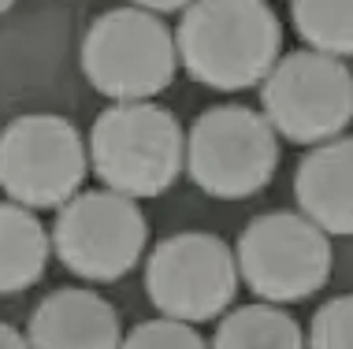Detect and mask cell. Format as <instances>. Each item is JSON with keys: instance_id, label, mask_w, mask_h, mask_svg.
<instances>
[{"instance_id": "obj_1", "label": "cell", "mask_w": 353, "mask_h": 349, "mask_svg": "<svg viewBox=\"0 0 353 349\" xmlns=\"http://www.w3.org/2000/svg\"><path fill=\"white\" fill-rule=\"evenodd\" d=\"M283 52V23L268 0H190L175 56L194 82L219 93L261 86Z\"/></svg>"}, {"instance_id": "obj_2", "label": "cell", "mask_w": 353, "mask_h": 349, "mask_svg": "<svg viewBox=\"0 0 353 349\" xmlns=\"http://www.w3.org/2000/svg\"><path fill=\"white\" fill-rule=\"evenodd\" d=\"M93 175L127 197H160L186 164L183 123L157 101H116L104 108L85 141Z\"/></svg>"}, {"instance_id": "obj_3", "label": "cell", "mask_w": 353, "mask_h": 349, "mask_svg": "<svg viewBox=\"0 0 353 349\" xmlns=\"http://www.w3.org/2000/svg\"><path fill=\"white\" fill-rule=\"evenodd\" d=\"M179 71L175 34L157 12L112 8L82 37V74L112 101H152Z\"/></svg>"}, {"instance_id": "obj_4", "label": "cell", "mask_w": 353, "mask_h": 349, "mask_svg": "<svg viewBox=\"0 0 353 349\" xmlns=\"http://www.w3.org/2000/svg\"><path fill=\"white\" fill-rule=\"evenodd\" d=\"M186 175L208 197L242 201L261 193L279 171V138L264 112L216 105L194 119L186 134Z\"/></svg>"}, {"instance_id": "obj_5", "label": "cell", "mask_w": 353, "mask_h": 349, "mask_svg": "<svg viewBox=\"0 0 353 349\" xmlns=\"http://www.w3.org/2000/svg\"><path fill=\"white\" fill-rule=\"evenodd\" d=\"M238 279L261 301L294 305L320 294L335 268L331 234L301 212H264L245 223L234 245Z\"/></svg>"}, {"instance_id": "obj_6", "label": "cell", "mask_w": 353, "mask_h": 349, "mask_svg": "<svg viewBox=\"0 0 353 349\" xmlns=\"http://www.w3.org/2000/svg\"><path fill=\"white\" fill-rule=\"evenodd\" d=\"M149 223L138 201L116 190H79L60 204L49 234L56 260L85 282H116L141 260Z\"/></svg>"}, {"instance_id": "obj_7", "label": "cell", "mask_w": 353, "mask_h": 349, "mask_svg": "<svg viewBox=\"0 0 353 349\" xmlns=\"http://www.w3.org/2000/svg\"><path fill=\"white\" fill-rule=\"evenodd\" d=\"M261 108L275 134L294 145L339 138L353 119V74L342 56L316 49L290 52L261 78Z\"/></svg>"}, {"instance_id": "obj_8", "label": "cell", "mask_w": 353, "mask_h": 349, "mask_svg": "<svg viewBox=\"0 0 353 349\" xmlns=\"http://www.w3.org/2000/svg\"><path fill=\"white\" fill-rule=\"evenodd\" d=\"M90 156L71 119L34 112L0 130V186L26 209H60L82 190Z\"/></svg>"}, {"instance_id": "obj_9", "label": "cell", "mask_w": 353, "mask_h": 349, "mask_svg": "<svg viewBox=\"0 0 353 349\" xmlns=\"http://www.w3.org/2000/svg\"><path fill=\"white\" fill-rule=\"evenodd\" d=\"M234 249L219 234L183 231L152 245L145 260V294L164 316L208 324L223 316L238 294Z\"/></svg>"}, {"instance_id": "obj_10", "label": "cell", "mask_w": 353, "mask_h": 349, "mask_svg": "<svg viewBox=\"0 0 353 349\" xmlns=\"http://www.w3.org/2000/svg\"><path fill=\"white\" fill-rule=\"evenodd\" d=\"M26 346L37 349H116L123 346V327L116 308L93 290L63 286L52 290L49 297L30 313L26 324Z\"/></svg>"}, {"instance_id": "obj_11", "label": "cell", "mask_w": 353, "mask_h": 349, "mask_svg": "<svg viewBox=\"0 0 353 349\" xmlns=\"http://www.w3.org/2000/svg\"><path fill=\"white\" fill-rule=\"evenodd\" d=\"M294 197L305 220L323 234L346 238L353 231V141L346 134L316 141L294 171Z\"/></svg>"}, {"instance_id": "obj_12", "label": "cell", "mask_w": 353, "mask_h": 349, "mask_svg": "<svg viewBox=\"0 0 353 349\" xmlns=\"http://www.w3.org/2000/svg\"><path fill=\"white\" fill-rule=\"evenodd\" d=\"M49 264V231L34 209L0 201V297L41 282Z\"/></svg>"}, {"instance_id": "obj_13", "label": "cell", "mask_w": 353, "mask_h": 349, "mask_svg": "<svg viewBox=\"0 0 353 349\" xmlns=\"http://www.w3.org/2000/svg\"><path fill=\"white\" fill-rule=\"evenodd\" d=\"M216 349H298L305 346L301 324L294 319L286 308H279L275 301H256V305L231 308L219 319Z\"/></svg>"}, {"instance_id": "obj_14", "label": "cell", "mask_w": 353, "mask_h": 349, "mask_svg": "<svg viewBox=\"0 0 353 349\" xmlns=\"http://www.w3.org/2000/svg\"><path fill=\"white\" fill-rule=\"evenodd\" d=\"M290 19L301 41L316 52H353V0H290Z\"/></svg>"}, {"instance_id": "obj_15", "label": "cell", "mask_w": 353, "mask_h": 349, "mask_svg": "<svg viewBox=\"0 0 353 349\" xmlns=\"http://www.w3.org/2000/svg\"><path fill=\"white\" fill-rule=\"evenodd\" d=\"M123 346H130V349H201L205 338L194 331V324L160 313L157 319H145V324L130 327Z\"/></svg>"}, {"instance_id": "obj_16", "label": "cell", "mask_w": 353, "mask_h": 349, "mask_svg": "<svg viewBox=\"0 0 353 349\" xmlns=\"http://www.w3.org/2000/svg\"><path fill=\"white\" fill-rule=\"evenodd\" d=\"M305 342L316 349H350L353 346V297L339 294V297L323 301L309 324Z\"/></svg>"}, {"instance_id": "obj_17", "label": "cell", "mask_w": 353, "mask_h": 349, "mask_svg": "<svg viewBox=\"0 0 353 349\" xmlns=\"http://www.w3.org/2000/svg\"><path fill=\"white\" fill-rule=\"evenodd\" d=\"M130 4H138V8H145V12H183V8L190 4V0H130Z\"/></svg>"}, {"instance_id": "obj_18", "label": "cell", "mask_w": 353, "mask_h": 349, "mask_svg": "<svg viewBox=\"0 0 353 349\" xmlns=\"http://www.w3.org/2000/svg\"><path fill=\"white\" fill-rule=\"evenodd\" d=\"M0 349H26V335H19L12 324L0 319Z\"/></svg>"}, {"instance_id": "obj_19", "label": "cell", "mask_w": 353, "mask_h": 349, "mask_svg": "<svg viewBox=\"0 0 353 349\" xmlns=\"http://www.w3.org/2000/svg\"><path fill=\"white\" fill-rule=\"evenodd\" d=\"M12 4H15V0H0V15H4L8 8H12Z\"/></svg>"}]
</instances>
